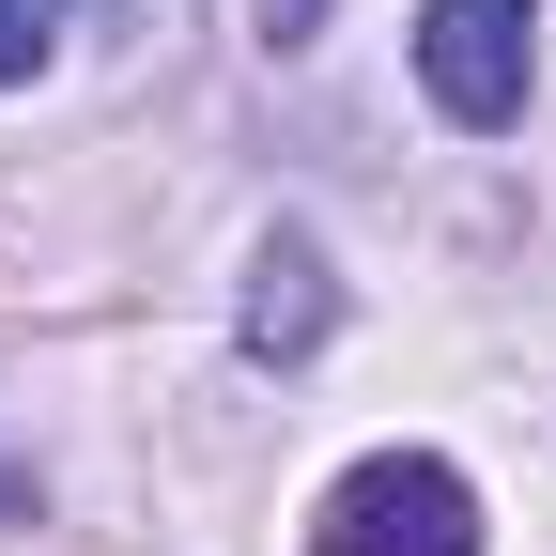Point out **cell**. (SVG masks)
Wrapping results in <instances>:
<instances>
[{"label":"cell","instance_id":"cell-1","mask_svg":"<svg viewBox=\"0 0 556 556\" xmlns=\"http://www.w3.org/2000/svg\"><path fill=\"white\" fill-rule=\"evenodd\" d=\"M309 556H479V495H464V464H433V448H371L325 495Z\"/></svg>","mask_w":556,"mask_h":556},{"label":"cell","instance_id":"cell-3","mask_svg":"<svg viewBox=\"0 0 556 556\" xmlns=\"http://www.w3.org/2000/svg\"><path fill=\"white\" fill-rule=\"evenodd\" d=\"M325 325H340V294H325V248H309V232H278V248L248 263V356H278V371H294Z\"/></svg>","mask_w":556,"mask_h":556},{"label":"cell","instance_id":"cell-2","mask_svg":"<svg viewBox=\"0 0 556 556\" xmlns=\"http://www.w3.org/2000/svg\"><path fill=\"white\" fill-rule=\"evenodd\" d=\"M541 62V0H417V93L448 124H510Z\"/></svg>","mask_w":556,"mask_h":556},{"label":"cell","instance_id":"cell-5","mask_svg":"<svg viewBox=\"0 0 556 556\" xmlns=\"http://www.w3.org/2000/svg\"><path fill=\"white\" fill-rule=\"evenodd\" d=\"M263 31H278V47H294V31H325V0H263Z\"/></svg>","mask_w":556,"mask_h":556},{"label":"cell","instance_id":"cell-4","mask_svg":"<svg viewBox=\"0 0 556 556\" xmlns=\"http://www.w3.org/2000/svg\"><path fill=\"white\" fill-rule=\"evenodd\" d=\"M47 47H62V0H0V78H31Z\"/></svg>","mask_w":556,"mask_h":556},{"label":"cell","instance_id":"cell-6","mask_svg":"<svg viewBox=\"0 0 556 556\" xmlns=\"http://www.w3.org/2000/svg\"><path fill=\"white\" fill-rule=\"evenodd\" d=\"M16 510H31V464H0V526H16Z\"/></svg>","mask_w":556,"mask_h":556}]
</instances>
